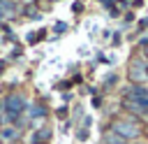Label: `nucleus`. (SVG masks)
<instances>
[{
	"label": "nucleus",
	"instance_id": "7",
	"mask_svg": "<svg viewBox=\"0 0 148 144\" xmlns=\"http://www.w3.org/2000/svg\"><path fill=\"white\" fill-rule=\"evenodd\" d=\"M21 137V130L14 128V125H7V128H0V139L2 142H14Z\"/></svg>",
	"mask_w": 148,
	"mask_h": 144
},
{
	"label": "nucleus",
	"instance_id": "2",
	"mask_svg": "<svg viewBox=\"0 0 148 144\" xmlns=\"http://www.w3.org/2000/svg\"><path fill=\"white\" fill-rule=\"evenodd\" d=\"M109 130H113L116 135H120L123 139H127V142H134V139H139L141 137V125H139V121L134 118V116H120V118H113L111 123H109Z\"/></svg>",
	"mask_w": 148,
	"mask_h": 144
},
{
	"label": "nucleus",
	"instance_id": "3",
	"mask_svg": "<svg viewBox=\"0 0 148 144\" xmlns=\"http://www.w3.org/2000/svg\"><path fill=\"white\" fill-rule=\"evenodd\" d=\"M127 79L134 86H143L148 81V65L143 58H132L127 65Z\"/></svg>",
	"mask_w": 148,
	"mask_h": 144
},
{
	"label": "nucleus",
	"instance_id": "21",
	"mask_svg": "<svg viewBox=\"0 0 148 144\" xmlns=\"http://www.w3.org/2000/svg\"><path fill=\"white\" fill-rule=\"evenodd\" d=\"M51 2H58V0H51Z\"/></svg>",
	"mask_w": 148,
	"mask_h": 144
},
{
	"label": "nucleus",
	"instance_id": "15",
	"mask_svg": "<svg viewBox=\"0 0 148 144\" xmlns=\"http://www.w3.org/2000/svg\"><path fill=\"white\" fill-rule=\"evenodd\" d=\"M58 116L65 118V116H67V107H60V109H58Z\"/></svg>",
	"mask_w": 148,
	"mask_h": 144
},
{
	"label": "nucleus",
	"instance_id": "17",
	"mask_svg": "<svg viewBox=\"0 0 148 144\" xmlns=\"http://www.w3.org/2000/svg\"><path fill=\"white\" fill-rule=\"evenodd\" d=\"M146 26H148V19H141V21H139V30H143Z\"/></svg>",
	"mask_w": 148,
	"mask_h": 144
},
{
	"label": "nucleus",
	"instance_id": "22",
	"mask_svg": "<svg viewBox=\"0 0 148 144\" xmlns=\"http://www.w3.org/2000/svg\"><path fill=\"white\" fill-rule=\"evenodd\" d=\"M32 2H37V0H32Z\"/></svg>",
	"mask_w": 148,
	"mask_h": 144
},
{
	"label": "nucleus",
	"instance_id": "20",
	"mask_svg": "<svg viewBox=\"0 0 148 144\" xmlns=\"http://www.w3.org/2000/svg\"><path fill=\"white\" fill-rule=\"evenodd\" d=\"M23 2H25V5H30V2H32V0H23Z\"/></svg>",
	"mask_w": 148,
	"mask_h": 144
},
{
	"label": "nucleus",
	"instance_id": "18",
	"mask_svg": "<svg viewBox=\"0 0 148 144\" xmlns=\"http://www.w3.org/2000/svg\"><path fill=\"white\" fill-rule=\"evenodd\" d=\"M130 144H148V142H143V139H134V142H130Z\"/></svg>",
	"mask_w": 148,
	"mask_h": 144
},
{
	"label": "nucleus",
	"instance_id": "12",
	"mask_svg": "<svg viewBox=\"0 0 148 144\" xmlns=\"http://www.w3.org/2000/svg\"><path fill=\"white\" fill-rule=\"evenodd\" d=\"M53 30H56V33H62V30H67V26H65V23H56Z\"/></svg>",
	"mask_w": 148,
	"mask_h": 144
},
{
	"label": "nucleus",
	"instance_id": "6",
	"mask_svg": "<svg viewBox=\"0 0 148 144\" xmlns=\"http://www.w3.org/2000/svg\"><path fill=\"white\" fill-rule=\"evenodd\" d=\"M49 139H51V128H46V125L35 128V132H32V137H30L32 144H44V142H49Z\"/></svg>",
	"mask_w": 148,
	"mask_h": 144
},
{
	"label": "nucleus",
	"instance_id": "5",
	"mask_svg": "<svg viewBox=\"0 0 148 144\" xmlns=\"http://www.w3.org/2000/svg\"><path fill=\"white\" fill-rule=\"evenodd\" d=\"M123 98H130V100H148V88L146 86H125L123 88Z\"/></svg>",
	"mask_w": 148,
	"mask_h": 144
},
{
	"label": "nucleus",
	"instance_id": "4",
	"mask_svg": "<svg viewBox=\"0 0 148 144\" xmlns=\"http://www.w3.org/2000/svg\"><path fill=\"white\" fill-rule=\"evenodd\" d=\"M120 107L127 109L132 116H141V118L148 116V100H130V98H123L120 100Z\"/></svg>",
	"mask_w": 148,
	"mask_h": 144
},
{
	"label": "nucleus",
	"instance_id": "13",
	"mask_svg": "<svg viewBox=\"0 0 148 144\" xmlns=\"http://www.w3.org/2000/svg\"><path fill=\"white\" fill-rule=\"evenodd\" d=\"M113 84H116V74H111V77L104 81V86H113Z\"/></svg>",
	"mask_w": 148,
	"mask_h": 144
},
{
	"label": "nucleus",
	"instance_id": "10",
	"mask_svg": "<svg viewBox=\"0 0 148 144\" xmlns=\"http://www.w3.org/2000/svg\"><path fill=\"white\" fill-rule=\"evenodd\" d=\"M21 12H23V16H28V19H42V14H39V9H37V5H35V2L25 5Z\"/></svg>",
	"mask_w": 148,
	"mask_h": 144
},
{
	"label": "nucleus",
	"instance_id": "9",
	"mask_svg": "<svg viewBox=\"0 0 148 144\" xmlns=\"http://www.w3.org/2000/svg\"><path fill=\"white\" fill-rule=\"evenodd\" d=\"M25 114H28V118H44L46 116V107L42 102H37V105H30L25 109Z\"/></svg>",
	"mask_w": 148,
	"mask_h": 144
},
{
	"label": "nucleus",
	"instance_id": "11",
	"mask_svg": "<svg viewBox=\"0 0 148 144\" xmlns=\"http://www.w3.org/2000/svg\"><path fill=\"white\" fill-rule=\"evenodd\" d=\"M42 35H44V30H42V33H28V42L35 44L37 39H42Z\"/></svg>",
	"mask_w": 148,
	"mask_h": 144
},
{
	"label": "nucleus",
	"instance_id": "14",
	"mask_svg": "<svg viewBox=\"0 0 148 144\" xmlns=\"http://www.w3.org/2000/svg\"><path fill=\"white\" fill-rule=\"evenodd\" d=\"M81 9H83L81 2H74V5H72V12H81Z\"/></svg>",
	"mask_w": 148,
	"mask_h": 144
},
{
	"label": "nucleus",
	"instance_id": "8",
	"mask_svg": "<svg viewBox=\"0 0 148 144\" xmlns=\"http://www.w3.org/2000/svg\"><path fill=\"white\" fill-rule=\"evenodd\" d=\"M102 144H127V139H123L120 135H116L113 130L106 128V130L102 132Z\"/></svg>",
	"mask_w": 148,
	"mask_h": 144
},
{
	"label": "nucleus",
	"instance_id": "1",
	"mask_svg": "<svg viewBox=\"0 0 148 144\" xmlns=\"http://www.w3.org/2000/svg\"><path fill=\"white\" fill-rule=\"evenodd\" d=\"M25 109H28V98H25L23 93H18V91H16V93L5 95V98H2V102H0V111H2L5 121H7V123H12V125H16V123H18V118H23Z\"/></svg>",
	"mask_w": 148,
	"mask_h": 144
},
{
	"label": "nucleus",
	"instance_id": "16",
	"mask_svg": "<svg viewBox=\"0 0 148 144\" xmlns=\"http://www.w3.org/2000/svg\"><path fill=\"white\" fill-rule=\"evenodd\" d=\"M141 58H143V60H146V63H148V44H146V46H143V51H141Z\"/></svg>",
	"mask_w": 148,
	"mask_h": 144
},
{
	"label": "nucleus",
	"instance_id": "19",
	"mask_svg": "<svg viewBox=\"0 0 148 144\" xmlns=\"http://www.w3.org/2000/svg\"><path fill=\"white\" fill-rule=\"evenodd\" d=\"M2 121H5V116H2V111H0V125H2Z\"/></svg>",
	"mask_w": 148,
	"mask_h": 144
}]
</instances>
